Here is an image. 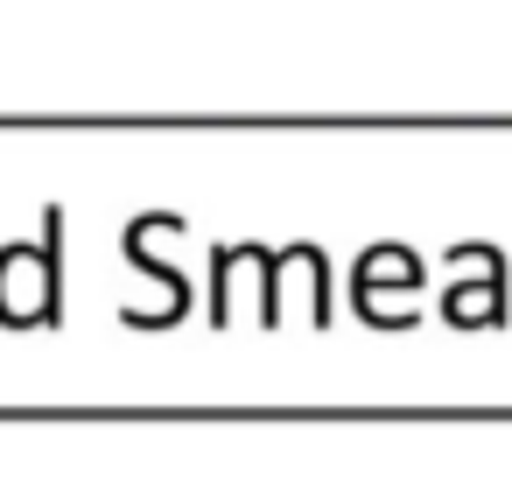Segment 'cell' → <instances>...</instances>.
<instances>
[{
	"instance_id": "1",
	"label": "cell",
	"mask_w": 512,
	"mask_h": 491,
	"mask_svg": "<svg viewBox=\"0 0 512 491\" xmlns=\"http://www.w3.org/2000/svg\"><path fill=\"white\" fill-rule=\"evenodd\" d=\"M57 309V260L43 246L0 253V323H43Z\"/></svg>"
}]
</instances>
